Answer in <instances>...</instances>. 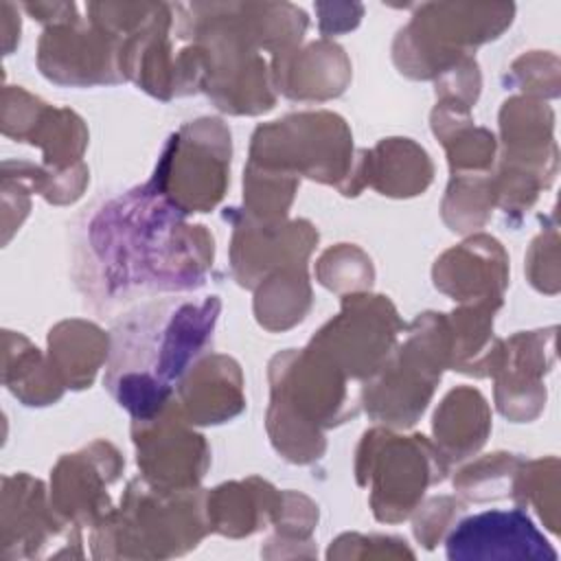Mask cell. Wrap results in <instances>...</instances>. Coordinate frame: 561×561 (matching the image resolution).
Here are the masks:
<instances>
[{
	"label": "cell",
	"mask_w": 561,
	"mask_h": 561,
	"mask_svg": "<svg viewBox=\"0 0 561 561\" xmlns=\"http://www.w3.org/2000/svg\"><path fill=\"white\" fill-rule=\"evenodd\" d=\"M180 210L153 188L134 191L105 206L92 221V248L112 289H191L213 261L204 226H184Z\"/></svg>",
	"instance_id": "6da1fadb"
},
{
	"label": "cell",
	"mask_w": 561,
	"mask_h": 561,
	"mask_svg": "<svg viewBox=\"0 0 561 561\" xmlns=\"http://www.w3.org/2000/svg\"><path fill=\"white\" fill-rule=\"evenodd\" d=\"M219 300L162 305L140 313L138 324L118 327L114 357L140 355L147 366L140 373L105 381L121 405L136 421L160 414L171 403V383L182 379L213 337Z\"/></svg>",
	"instance_id": "7a4b0ae2"
},
{
	"label": "cell",
	"mask_w": 561,
	"mask_h": 561,
	"mask_svg": "<svg viewBox=\"0 0 561 561\" xmlns=\"http://www.w3.org/2000/svg\"><path fill=\"white\" fill-rule=\"evenodd\" d=\"M270 383L267 432L274 447L291 462L320 458L324 451L320 427L355 414L346 403V375L311 346L302 353H278L270 364Z\"/></svg>",
	"instance_id": "3957f363"
},
{
	"label": "cell",
	"mask_w": 561,
	"mask_h": 561,
	"mask_svg": "<svg viewBox=\"0 0 561 561\" xmlns=\"http://www.w3.org/2000/svg\"><path fill=\"white\" fill-rule=\"evenodd\" d=\"M206 533V493L162 491L138 478L92 528L90 548L94 559H169L197 548Z\"/></svg>",
	"instance_id": "277c9868"
},
{
	"label": "cell",
	"mask_w": 561,
	"mask_h": 561,
	"mask_svg": "<svg viewBox=\"0 0 561 561\" xmlns=\"http://www.w3.org/2000/svg\"><path fill=\"white\" fill-rule=\"evenodd\" d=\"M250 162L335 184L344 195H355L364 186V151L353 164L351 131L331 112H302L261 125L252 136Z\"/></svg>",
	"instance_id": "5b68a950"
},
{
	"label": "cell",
	"mask_w": 561,
	"mask_h": 561,
	"mask_svg": "<svg viewBox=\"0 0 561 561\" xmlns=\"http://www.w3.org/2000/svg\"><path fill=\"white\" fill-rule=\"evenodd\" d=\"M451 333L447 316L421 313L405 342L366 379L362 399L366 412L392 427H408L423 414L443 368L449 366Z\"/></svg>",
	"instance_id": "8992f818"
},
{
	"label": "cell",
	"mask_w": 561,
	"mask_h": 561,
	"mask_svg": "<svg viewBox=\"0 0 561 561\" xmlns=\"http://www.w3.org/2000/svg\"><path fill=\"white\" fill-rule=\"evenodd\" d=\"M447 458L425 436H397L373 427L364 434L355 476L362 486L368 482L370 506L379 522L397 524L414 513L430 484H436L447 473Z\"/></svg>",
	"instance_id": "52a82bcc"
},
{
	"label": "cell",
	"mask_w": 561,
	"mask_h": 561,
	"mask_svg": "<svg viewBox=\"0 0 561 561\" xmlns=\"http://www.w3.org/2000/svg\"><path fill=\"white\" fill-rule=\"evenodd\" d=\"M230 134L217 118H199L171 136L151 188L180 213H204L226 191Z\"/></svg>",
	"instance_id": "ba28073f"
},
{
	"label": "cell",
	"mask_w": 561,
	"mask_h": 561,
	"mask_svg": "<svg viewBox=\"0 0 561 561\" xmlns=\"http://www.w3.org/2000/svg\"><path fill=\"white\" fill-rule=\"evenodd\" d=\"M0 554L4 559H81L79 526L61 517L39 480L15 473L2 478Z\"/></svg>",
	"instance_id": "9c48e42d"
},
{
	"label": "cell",
	"mask_w": 561,
	"mask_h": 561,
	"mask_svg": "<svg viewBox=\"0 0 561 561\" xmlns=\"http://www.w3.org/2000/svg\"><path fill=\"white\" fill-rule=\"evenodd\" d=\"M401 320L383 296L348 294L342 311L329 320L309 342L346 377L368 379L392 353Z\"/></svg>",
	"instance_id": "30bf717a"
},
{
	"label": "cell",
	"mask_w": 561,
	"mask_h": 561,
	"mask_svg": "<svg viewBox=\"0 0 561 561\" xmlns=\"http://www.w3.org/2000/svg\"><path fill=\"white\" fill-rule=\"evenodd\" d=\"M175 401L160 414L134 423L142 480L162 491H191L208 469L206 440L186 427Z\"/></svg>",
	"instance_id": "8fae6325"
},
{
	"label": "cell",
	"mask_w": 561,
	"mask_h": 561,
	"mask_svg": "<svg viewBox=\"0 0 561 561\" xmlns=\"http://www.w3.org/2000/svg\"><path fill=\"white\" fill-rule=\"evenodd\" d=\"M123 458L105 443L64 456L50 473V502L55 511L77 526L94 528L112 511L107 486L118 478Z\"/></svg>",
	"instance_id": "7c38bea8"
},
{
	"label": "cell",
	"mask_w": 561,
	"mask_h": 561,
	"mask_svg": "<svg viewBox=\"0 0 561 561\" xmlns=\"http://www.w3.org/2000/svg\"><path fill=\"white\" fill-rule=\"evenodd\" d=\"M451 561L557 559V552L522 508L489 511L462 519L447 537Z\"/></svg>",
	"instance_id": "4fadbf2b"
},
{
	"label": "cell",
	"mask_w": 561,
	"mask_h": 561,
	"mask_svg": "<svg viewBox=\"0 0 561 561\" xmlns=\"http://www.w3.org/2000/svg\"><path fill=\"white\" fill-rule=\"evenodd\" d=\"M318 232L309 221H259L243 215L232 237V272L245 287H254L280 267H305Z\"/></svg>",
	"instance_id": "5bb4252c"
},
{
	"label": "cell",
	"mask_w": 561,
	"mask_h": 561,
	"mask_svg": "<svg viewBox=\"0 0 561 561\" xmlns=\"http://www.w3.org/2000/svg\"><path fill=\"white\" fill-rule=\"evenodd\" d=\"M502 245L484 234L447 250L434 265V285L456 300L502 298L508 265Z\"/></svg>",
	"instance_id": "9a60e30c"
},
{
	"label": "cell",
	"mask_w": 561,
	"mask_h": 561,
	"mask_svg": "<svg viewBox=\"0 0 561 561\" xmlns=\"http://www.w3.org/2000/svg\"><path fill=\"white\" fill-rule=\"evenodd\" d=\"M243 381L237 362L226 355L199 359L178 388V410L188 423H224L243 405Z\"/></svg>",
	"instance_id": "2e32d148"
},
{
	"label": "cell",
	"mask_w": 561,
	"mask_h": 561,
	"mask_svg": "<svg viewBox=\"0 0 561 561\" xmlns=\"http://www.w3.org/2000/svg\"><path fill=\"white\" fill-rule=\"evenodd\" d=\"M278 508L280 493L259 478L228 482L206 493V519L210 533L230 539L254 535L267 524H274Z\"/></svg>",
	"instance_id": "e0dca14e"
},
{
	"label": "cell",
	"mask_w": 561,
	"mask_h": 561,
	"mask_svg": "<svg viewBox=\"0 0 561 561\" xmlns=\"http://www.w3.org/2000/svg\"><path fill=\"white\" fill-rule=\"evenodd\" d=\"M37 64L42 72L57 83H114L112 50L96 37H70L68 28H48L39 42Z\"/></svg>",
	"instance_id": "ac0fdd59"
},
{
	"label": "cell",
	"mask_w": 561,
	"mask_h": 561,
	"mask_svg": "<svg viewBox=\"0 0 561 561\" xmlns=\"http://www.w3.org/2000/svg\"><path fill=\"white\" fill-rule=\"evenodd\" d=\"M276 83L289 99L324 101L337 96L351 77V66L342 48L333 44H313L298 57L283 50L276 61Z\"/></svg>",
	"instance_id": "d6986e66"
},
{
	"label": "cell",
	"mask_w": 561,
	"mask_h": 561,
	"mask_svg": "<svg viewBox=\"0 0 561 561\" xmlns=\"http://www.w3.org/2000/svg\"><path fill=\"white\" fill-rule=\"evenodd\" d=\"M432 173L427 153L408 138H388L373 151H364V182L381 195H419L432 182Z\"/></svg>",
	"instance_id": "ffe728a7"
},
{
	"label": "cell",
	"mask_w": 561,
	"mask_h": 561,
	"mask_svg": "<svg viewBox=\"0 0 561 561\" xmlns=\"http://www.w3.org/2000/svg\"><path fill=\"white\" fill-rule=\"evenodd\" d=\"M489 430V405L473 388L451 390L434 414L436 445L447 462L476 454L484 445Z\"/></svg>",
	"instance_id": "44dd1931"
},
{
	"label": "cell",
	"mask_w": 561,
	"mask_h": 561,
	"mask_svg": "<svg viewBox=\"0 0 561 561\" xmlns=\"http://www.w3.org/2000/svg\"><path fill=\"white\" fill-rule=\"evenodd\" d=\"M50 366L66 388H88L107 357V335L83 320H66L48 335Z\"/></svg>",
	"instance_id": "7402d4cb"
},
{
	"label": "cell",
	"mask_w": 561,
	"mask_h": 561,
	"mask_svg": "<svg viewBox=\"0 0 561 561\" xmlns=\"http://www.w3.org/2000/svg\"><path fill=\"white\" fill-rule=\"evenodd\" d=\"M4 386L26 405H48L64 392V381L42 353L20 333L4 331Z\"/></svg>",
	"instance_id": "603a6c76"
},
{
	"label": "cell",
	"mask_w": 561,
	"mask_h": 561,
	"mask_svg": "<svg viewBox=\"0 0 561 561\" xmlns=\"http://www.w3.org/2000/svg\"><path fill=\"white\" fill-rule=\"evenodd\" d=\"M311 307V289L305 267H280L270 272L254 298L256 320L270 331H283L305 318Z\"/></svg>",
	"instance_id": "cb8c5ba5"
},
{
	"label": "cell",
	"mask_w": 561,
	"mask_h": 561,
	"mask_svg": "<svg viewBox=\"0 0 561 561\" xmlns=\"http://www.w3.org/2000/svg\"><path fill=\"white\" fill-rule=\"evenodd\" d=\"M24 140L42 147L48 169L66 171L79 164L88 142V131L75 112L42 105Z\"/></svg>",
	"instance_id": "d4e9b609"
},
{
	"label": "cell",
	"mask_w": 561,
	"mask_h": 561,
	"mask_svg": "<svg viewBox=\"0 0 561 561\" xmlns=\"http://www.w3.org/2000/svg\"><path fill=\"white\" fill-rule=\"evenodd\" d=\"M318 524V506L294 491L280 493V508L274 519L276 535L267 539L261 550L267 559L283 557H313L316 548L311 543V533Z\"/></svg>",
	"instance_id": "484cf974"
},
{
	"label": "cell",
	"mask_w": 561,
	"mask_h": 561,
	"mask_svg": "<svg viewBox=\"0 0 561 561\" xmlns=\"http://www.w3.org/2000/svg\"><path fill=\"white\" fill-rule=\"evenodd\" d=\"M298 180L289 173L248 162L243 178V202L250 217L259 221H280L291 204Z\"/></svg>",
	"instance_id": "4316f807"
},
{
	"label": "cell",
	"mask_w": 561,
	"mask_h": 561,
	"mask_svg": "<svg viewBox=\"0 0 561 561\" xmlns=\"http://www.w3.org/2000/svg\"><path fill=\"white\" fill-rule=\"evenodd\" d=\"M493 204L495 199H493L489 175H482V173L454 175L443 202V217L451 226V230L465 232L482 226Z\"/></svg>",
	"instance_id": "83f0119b"
},
{
	"label": "cell",
	"mask_w": 561,
	"mask_h": 561,
	"mask_svg": "<svg viewBox=\"0 0 561 561\" xmlns=\"http://www.w3.org/2000/svg\"><path fill=\"white\" fill-rule=\"evenodd\" d=\"M519 465L522 460L513 454H489L486 458L458 471V476L454 478V486L458 489V493L473 502L506 497L511 495Z\"/></svg>",
	"instance_id": "f1b7e54d"
},
{
	"label": "cell",
	"mask_w": 561,
	"mask_h": 561,
	"mask_svg": "<svg viewBox=\"0 0 561 561\" xmlns=\"http://www.w3.org/2000/svg\"><path fill=\"white\" fill-rule=\"evenodd\" d=\"M548 462V460H546ZM546 462L537 460L530 465H519L517 476L513 480L511 495L519 504H535L539 517L546 522V526L557 533V465L552 471H546Z\"/></svg>",
	"instance_id": "f546056e"
},
{
	"label": "cell",
	"mask_w": 561,
	"mask_h": 561,
	"mask_svg": "<svg viewBox=\"0 0 561 561\" xmlns=\"http://www.w3.org/2000/svg\"><path fill=\"white\" fill-rule=\"evenodd\" d=\"M318 278L329 289L357 291L370 287L373 265L362 250L342 243L322 254V259L318 261Z\"/></svg>",
	"instance_id": "4dcf8cb0"
},
{
	"label": "cell",
	"mask_w": 561,
	"mask_h": 561,
	"mask_svg": "<svg viewBox=\"0 0 561 561\" xmlns=\"http://www.w3.org/2000/svg\"><path fill=\"white\" fill-rule=\"evenodd\" d=\"M327 559H414V552L401 537L346 533L331 541Z\"/></svg>",
	"instance_id": "1f68e13d"
},
{
	"label": "cell",
	"mask_w": 561,
	"mask_h": 561,
	"mask_svg": "<svg viewBox=\"0 0 561 561\" xmlns=\"http://www.w3.org/2000/svg\"><path fill=\"white\" fill-rule=\"evenodd\" d=\"M465 511V504L451 495H440L427 500L423 506L419 504L414 508V537L416 541L432 550L445 533L451 528L456 517Z\"/></svg>",
	"instance_id": "d6a6232c"
}]
</instances>
